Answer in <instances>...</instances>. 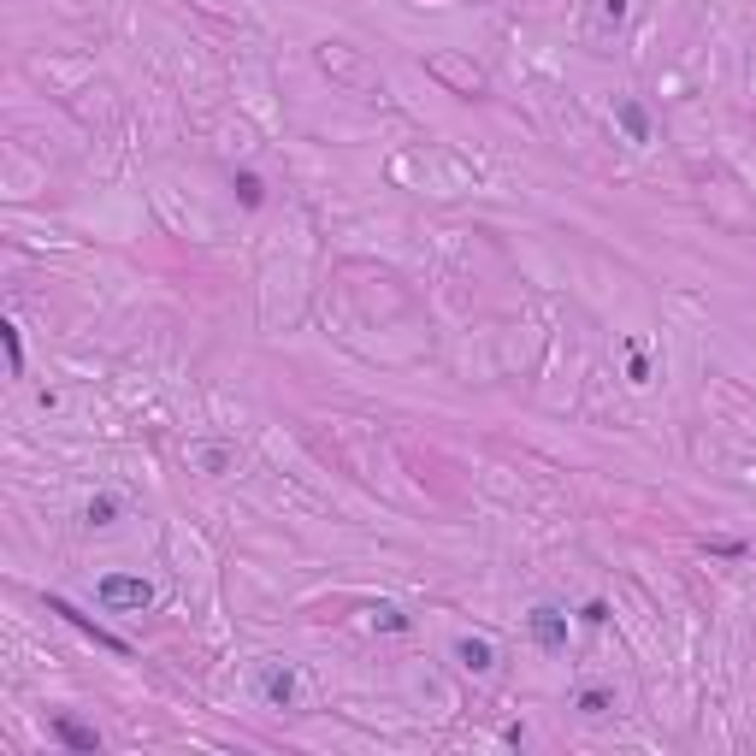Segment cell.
<instances>
[{
    "label": "cell",
    "mask_w": 756,
    "mask_h": 756,
    "mask_svg": "<svg viewBox=\"0 0 756 756\" xmlns=\"http://www.w3.org/2000/svg\"><path fill=\"white\" fill-rule=\"evenodd\" d=\"M231 189L243 195V207H260V201H266V189H260V178H254V172H237V178H231Z\"/></svg>",
    "instance_id": "30bf717a"
},
{
    "label": "cell",
    "mask_w": 756,
    "mask_h": 756,
    "mask_svg": "<svg viewBox=\"0 0 756 756\" xmlns=\"http://www.w3.org/2000/svg\"><path fill=\"white\" fill-rule=\"evenodd\" d=\"M95 603L113 609V615H142V609L154 603V585L136 579V573H107V579L95 585Z\"/></svg>",
    "instance_id": "6da1fadb"
},
{
    "label": "cell",
    "mask_w": 756,
    "mask_h": 756,
    "mask_svg": "<svg viewBox=\"0 0 756 756\" xmlns=\"http://www.w3.org/2000/svg\"><path fill=\"white\" fill-rule=\"evenodd\" d=\"M113 514H119V503H113V497H95V503H89V520H95V526H107Z\"/></svg>",
    "instance_id": "4fadbf2b"
},
{
    "label": "cell",
    "mask_w": 756,
    "mask_h": 756,
    "mask_svg": "<svg viewBox=\"0 0 756 756\" xmlns=\"http://www.w3.org/2000/svg\"><path fill=\"white\" fill-rule=\"evenodd\" d=\"M48 615H60V621H71V627L83 632V638H95L101 650H113V656H130V644L119 638V632H107L101 621H89V615H83L77 603H65V597H48Z\"/></svg>",
    "instance_id": "7a4b0ae2"
},
{
    "label": "cell",
    "mask_w": 756,
    "mask_h": 756,
    "mask_svg": "<svg viewBox=\"0 0 756 756\" xmlns=\"http://www.w3.org/2000/svg\"><path fill=\"white\" fill-rule=\"evenodd\" d=\"M579 615H585V627H603V621H609V603H585Z\"/></svg>",
    "instance_id": "5bb4252c"
},
{
    "label": "cell",
    "mask_w": 756,
    "mask_h": 756,
    "mask_svg": "<svg viewBox=\"0 0 756 756\" xmlns=\"http://www.w3.org/2000/svg\"><path fill=\"white\" fill-rule=\"evenodd\" d=\"M260 697H266L272 709H296V697H302V686H296V668H284V662H266V668H260Z\"/></svg>",
    "instance_id": "277c9868"
},
{
    "label": "cell",
    "mask_w": 756,
    "mask_h": 756,
    "mask_svg": "<svg viewBox=\"0 0 756 756\" xmlns=\"http://www.w3.org/2000/svg\"><path fill=\"white\" fill-rule=\"evenodd\" d=\"M573 709H579V715H609V709H615V692H603V686H585V692L573 697Z\"/></svg>",
    "instance_id": "ba28073f"
},
{
    "label": "cell",
    "mask_w": 756,
    "mask_h": 756,
    "mask_svg": "<svg viewBox=\"0 0 756 756\" xmlns=\"http://www.w3.org/2000/svg\"><path fill=\"white\" fill-rule=\"evenodd\" d=\"M615 125L627 130V142H650V113H644L638 101H621V107H615Z\"/></svg>",
    "instance_id": "52a82bcc"
},
{
    "label": "cell",
    "mask_w": 756,
    "mask_h": 756,
    "mask_svg": "<svg viewBox=\"0 0 756 756\" xmlns=\"http://www.w3.org/2000/svg\"><path fill=\"white\" fill-rule=\"evenodd\" d=\"M455 662H461L467 674H491V668H497V644H491V638H461V644H455Z\"/></svg>",
    "instance_id": "8992f818"
},
{
    "label": "cell",
    "mask_w": 756,
    "mask_h": 756,
    "mask_svg": "<svg viewBox=\"0 0 756 756\" xmlns=\"http://www.w3.org/2000/svg\"><path fill=\"white\" fill-rule=\"evenodd\" d=\"M0 343H6V361H12V378H24V337H18V325H0Z\"/></svg>",
    "instance_id": "9c48e42d"
},
{
    "label": "cell",
    "mask_w": 756,
    "mask_h": 756,
    "mask_svg": "<svg viewBox=\"0 0 756 756\" xmlns=\"http://www.w3.org/2000/svg\"><path fill=\"white\" fill-rule=\"evenodd\" d=\"M627 0H603V6H597V24H603V30H621V24H627Z\"/></svg>",
    "instance_id": "8fae6325"
},
{
    "label": "cell",
    "mask_w": 756,
    "mask_h": 756,
    "mask_svg": "<svg viewBox=\"0 0 756 756\" xmlns=\"http://www.w3.org/2000/svg\"><path fill=\"white\" fill-rule=\"evenodd\" d=\"M54 739H60L65 751H101V733H95V727H83V721H77V715H54Z\"/></svg>",
    "instance_id": "5b68a950"
},
{
    "label": "cell",
    "mask_w": 756,
    "mask_h": 756,
    "mask_svg": "<svg viewBox=\"0 0 756 756\" xmlns=\"http://www.w3.org/2000/svg\"><path fill=\"white\" fill-rule=\"evenodd\" d=\"M526 627H532V644H538V650H550V656L567 650V615L556 603H538V609L526 615Z\"/></svg>",
    "instance_id": "3957f363"
},
{
    "label": "cell",
    "mask_w": 756,
    "mask_h": 756,
    "mask_svg": "<svg viewBox=\"0 0 756 756\" xmlns=\"http://www.w3.org/2000/svg\"><path fill=\"white\" fill-rule=\"evenodd\" d=\"M373 627H378V632H408V615H402V609H390V603H378V609H373Z\"/></svg>",
    "instance_id": "7c38bea8"
}]
</instances>
